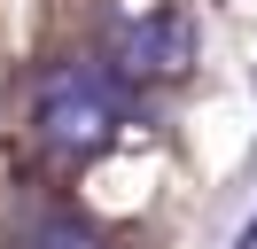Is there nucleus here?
Returning a JSON list of instances; mask_svg holds the SVG:
<instances>
[{"instance_id": "nucleus-1", "label": "nucleus", "mask_w": 257, "mask_h": 249, "mask_svg": "<svg viewBox=\"0 0 257 249\" xmlns=\"http://www.w3.org/2000/svg\"><path fill=\"white\" fill-rule=\"evenodd\" d=\"M32 117H39V140H47V148H63V156H101V148L125 140V93H117L101 70L63 62V70L39 78Z\"/></svg>"}, {"instance_id": "nucleus-2", "label": "nucleus", "mask_w": 257, "mask_h": 249, "mask_svg": "<svg viewBox=\"0 0 257 249\" xmlns=\"http://www.w3.org/2000/svg\"><path fill=\"white\" fill-rule=\"evenodd\" d=\"M101 62H109V86H141V93H156V86H179V78L195 70V31L179 24V16H164V8H141V16H117L109 31H101Z\"/></svg>"}, {"instance_id": "nucleus-3", "label": "nucleus", "mask_w": 257, "mask_h": 249, "mask_svg": "<svg viewBox=\"0 0 257 249\" xmlns=\"http://www.w3.org/2000/svg\"><path fill=\"white\" fill-rule=\"evenodd\" d=\"M32 249H94V241H86V233H70V226H39Z\"/></svg>"}]
</instances>
